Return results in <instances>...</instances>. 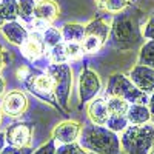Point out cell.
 I'll return each mask as SVG.
<instances>
[{
  "mask_svg": "<svg viewBox=\"0 0 154 154\" xmlns=\"http://www.w3.org/2000/svg\"><path fill=\"white\" fill-rule=\"evenodd\" d=\"M143 40L142 28L139 26L137 16L133 12H119L111 25L109 43L119 51H128L139 46Z\"/></svg>",
  "mask_w": 154,
  "mask_h": 154,
  "instance_id": "1",
  "label": "cell"
},
{
  "mask_svg": "<svg viewBox=\"0 0 154 154\" xmlns=\"http://www.w3.org/2000/svg\"><path fill=\"white\" fill-rule=\"evenodd\" d=\"M79 143L94 154H120V139L117 133L108 130L106 126L94 123L83 125Z\"/></svg>",
  "mask_w": 154,
  "mask_h": 154,
  "instance_id": "2",
  "label": "cell"
},
{
  "mask_svg": "<svg viewBox=\"0 0 154 154\" xmlns=\"http://www.w3.org/2000/svg\"><path fill=\"white\" fill-rule=\"evenodd\" d=\"M120 145L126 154H148L154 148V125H131L123 131Z\"/></svg>",
  "mask_w": 154,
  "mask_h": 154,
  "instance_id": "3",
  "label": "cell"
},
{
  "mask_svg": "<svg viewBox=\"0 0 154 154\" xmlns=\"http://www.w3.org/2000/svg\"><path fill=\"white\" fill-rule=\"evenodd\" d=\"M105 94L108 97H122L125 99L126 102L130 103H142V105H146L149 99H148V94L142 93L140 89L131 82L130 77H126L125 74L122 72H116L112 74L109 79H108V83H106V89H105Z\"/></svg>",
  "mask_w": 154,
  "mask_h": 154,
  "instance_id": "4",
  "label": "cell"
},
{
  "mask_svg": "<svg viewBox=\"0 0 154 154\" xmlns=\"http://www.w3.org/2000/svg\"><path fill=\"white\" fill-rule=\"evenodd\" d=\"M46 72L53 77L54 94L63 111H69L68 102L72 88V69L68 63H51L46 68Z\"/></svg>",
  "mask_w": 154,
  "mask_h": 154,
  "instance_id": "5",
  "label": "cell"
},
{
  "mask_svg": "<svg viewBox=\"0 0 154 154\" xmlns=\"http://www.w3.org/2000/svg\"><path fill=\"white\" fill-rule=\"evenodd\" d=\"M22 83L35 97L45 100L46 103H49L51 106H54L56 109H62V106L59 105V102L56 99V94H54L53 77H51L48 72H42L38 69H31V74Z\"/></svg>",
  "mask_w": 154,
  "mask_h": 154,
  "instance_id": "6",
  "label": "cell"
},
{
  "mask_svg": "<svg viewBox=\"0 0 154 154\" xmlns=\"http://www.w3.org/2000/svg\"><path fill=\"white\" fill-rule=\"evenodd\" d=\"M102 89V82L99 74L91 69L89 66H83L80 75H79V97H80V103H88L96 96L100 93Z\"/></svg>",
  "mask_w": 154,
  "mask_h": 154,
  "instance_id": "7",
  "label": "cell"
},
{
  "mask_svg": "<svg viewBox=\"0 0 154 154\" xmlns=\"http://www.w3.org/2000/svg\"><path fill=\"white\" fill-rule=\"evenodd\" d=\"M6 143L12 146H28L31 143L32 137V125L26 122H20L9 125L8 130L5 131Z\"/></svg>",
  "mask_w": 154,
  "mask_h": 154,
  "instance_id": "8",
  "label": "cell"
},
{
  "mask_svg": "<svg viewBox=\"0 0 154 154\" xmlns=\"http://www.w3.org/2000/svg\"><path fill=\"white\" fill-rule=\"evenodd\" d=\"M28 108V99L25 96L23 91L14 89V91H9L3 100H2V111L11 117H17L22 116Z\"/></svg>",
  "mask_w": 154,
  "mask_h": 154,
  "instance_id": "9",
  "label": "cell"
},
{
  "mask_svg": "<svg viewBox=\"0 0 154 154\" xmlns=\"http://www.w3.org/2000/svg\"><path fill=\"white\" fill-rule=\"evenodd\" d=\"M130 79L142 93L145 94L154 93V68L136 65L130 72Z\"/></svg>",
  "mask_w": 154,
  "mask_h": 154,
  "instance_id": "10",
  "label": "cell"
},
{
  "mask_svg": "<svg viewBox=\"0 0 154 154\" xmlns=\"http://www.w3.org/2000/svg\"><path fill=\"white\" fill-rule=\"evenodd\" d=\"M82 123L75 122V120H65L60 122L53 131V139L59 143H72L80 137L82 133Z\"/></svg>",
  "mask_w": 154,
  "mask_h": 154,
  "instance_id": "11",
  "label": "cell"
},
{
  "mask_svg": "<svg viewBox=\"0 0 154 154\" xmlns=\"http://www.w3.org/2000/svg\"><path fill=\"white\" fill-rule=\"evenodd\" d=\"M20 48H22L23 57H26L28 60L34 62V60L40 59L43 56L46 45L43 42V35H40L38 32H31Z\"/></svg>",
  "mask_w": 154,
  "mask_h": 154,
  "instance_id": "12",
  "label": "cell"
},
{
  "mask_svg": "<svg viewBox=\"0 0 154 154\" xmlns=\"http://www.w3.org/2000/svg\"><path fill=\"white\" fill-rule=\"evenodd\" d=\"M88 117L91 120V123L94 125H100V126H105L109 117V111H108V103L103 97H96L89 102L88 105Z\"/></svg>",
  "mask_w": 154,
  "mask_h": 154,
  "instance_id": "13",
  "label": "cell"
},
{
  "mask_svg": "<svg viewBox=\"0 0 154 154\" xmlns=\"http://www.w3.org/2000/svg\"><path fill=\"white\" fill-rule=\"evenodd\" d=\"M0 29H2V32L6 37L8 42L14 43V45H19V46H22L25 43V40L28 38V35H29L28 29L25 28L22 23H19L16 20L14 22H6Z\"/></svg>",
  "mask_w": 154,
  "mask_h": 154,
  "instance_id": "14",
  "label": "cell"
},
{
  "mask_svg": "<svg viewBox=\"0 0 154 154\" xmlns=\"http://www.w3.org/2000/svg\"><path fill=\"white\" fill-rule=\"evenodd\" d=\"M59 17V6L54 0H38L34 11V19L45 23H53Z\"/></svg>",
  "mask_w": 154,
  "mask_h": 154,
  "instance_id": "15",
  "label": "cell"
},
{
  "mask_svg": "<svg viewBox=\"0 0 154 154\" xmlns=\"http://www.w3.org/2000/svg\"><path fill=\"white\" fill-rule=\"evenodd\" d=\"M126 117H128V122L131 125H145V123H149V120L152 119L149 108L146 105H142V103L130 105V109L126 112Z\"/></svg>",
  "mask_w": 154,
  "mask_h": 154,
  "instance_id": "16",
  "label": "cell"
},
{
  "mask_svg": "<svg viewBox=\"0 0 154 154\" xmlns=\"http://www.w3.org/2000/svg\"><path fill=\"white\" fill-rule=\"evenodd\" d=\"M109 32H111V26L102 19V17H97L94 20H91L86 26H85V34H91V35H97L99 38H102L103 42L108 40L109 37Z\"/></svg>",
  "mask_w": 154,
  "mask_h": 154,
  "instance_id": "17",
  "label": "cell"
},
{
  "mask_svg": "<svg viewBox=\"0 0 154 154\" xmlns=\"http://www.w3.org/2000/svg\"><path fill=\"white\" fill-rule=\"evenodd\" d=\"M62 35L65 42L82 43V40L85 38V26L80 23H66L62 28Z\"/></svg>",
  "mask_w": 154,
  "mask_h": 154,
  "instance_id": "18",
  "label": "cell"
},
{
  "mask_svg": "<svg viewBox=\"0 0 154 154\" xmlns=\"http://www.w3.org/2000/svg\"><path fill=\"white\" fill-rule=\"evenodd\" d=\"M137 65L154 68V40H148L140 46L139 57H137Z\"/></svg>",
  "mask_w": 154,
  "mask_h": 154,
  "instance_id": "19",
  "label": "cell"
},
{
  "mask_svg": "<svg viewBox=\"0 0 154 154\" xmlns=\"http://www.w3.org/2000/svg\"><path fill=\"white\" fill-rule=\"evenodd\" d=\"M130 3L131 0H100L97 2V8L105 12H111V14H119L130 6Z\"/></svg>",
  "mask_w": 154,
  "mask_h": 154,
  "instance_id": "20",
  "label": "cell"
},
{
  "mask_svg": "<svg viewBox=\"0 0 154 154\" xmlns=\"http://www.w3.org/2000/svg\"><path fill=\"white\" fill-rule=\"evenodd\" d=\"M108 103V111L109 114H116V116H126L128 109H130V102H126L122 97H109L106 100Z\"/></svg>",
  "mask_w": 154,
  "mask_h": 154,
  "instance_id": "21",
  "label": "cell"
},
{
  "mask_svg": "<svg viewBox=\"0 0 154 154\" xmlns=\"http://www.w3.org/2000/svg\"><path fill=\"white\" fill-rule=\"evenodd\" d=\"M43 42L45 45L51 49L57 45H60L63 42V35H62V31L53 28V26H48L45 31H43Z\"/></svg>",
  "mask_w": 154,
  "mask_h": 154,
  "instance_id": "22",
  "label": "cell"
},
{
  "mask_svg": "<svg viewBox=\"0 0 154 154\" xmlns=\"http://www.w3.org/2000/svg\"><path fill=\"white\" fill-rule=\"evenodd\" d=\"M128 117L126 116H116V114H109L108 117V122H106V128L114 133H120V131H125L128 128Z\"/></svg>",
  "mask_w": 154,
  "mask_h": 154,
  "instance_id": "23",
  "label": "cell"
},
{
  "mask_svg": "<svg viewBox=\"0 0 154 154\" xmlns=\"http://www.w3.org/2000/svg\"><path fill=\"white\" fill-rule=\"evenodd\" d=\"M19 2V17H22L25 22H31L34 17V11L37 2L34 0H17Z\"/></svg>",
  "mask_w": 154,
  "mask_h": 154,
  "instance_id": "24",
  "label": "cell"
},
{
  "mask_svg": "<svg viewBox=\"0 0 154 154\" xmlns=\"http://www.w3.org/2000/svg\"><path fill=\"white\" fill-rule=\"evenodd\" d=\"M2 9L6 22H14L19 17V2L17 0H2Z\"/></svg>",
  "mask_w": 154,
  "mask_h": 154,
  "instance_id": "25",
  "label": "cell"
},
{
  "mask_svg": "<svg viewBox=\"0 0 154 154\" xmlns=\"http://www.w3.org/2000/svg\"><path fill=\"white\" fill-rule=\"evenodd\" d=\"M49 60L51 63H66L68 54H66V48H65V42H62L60 45L51 48V53H49Z\"/></svg>",
  "mask_w": 154,
  "mask_h": 154,
  "instance_id": "26",
  "label": "cell"
},
{
  "mask_svg": "<svg viewBox=\"0 0 154 154\" xmlns=\"http://www.w3.org/2000/svg\"><path fill=\"white\" fill-rule=\"evenodd\" d=\"M57 154H88L85 148H82L80 143H63L57 148Z\"/></svg>",
  "mask_w": 154,
  "mask_h": 154,
  "instance_id": "27",
  "label": "cell"
},
{
  "mask_svg": "<svg viewBox=\"0 0 154 154\" xmlns=\"http://www.w3.org/2000/svg\"><path fill=\"white\" fill-rule=\"evenodd\" d=\"M65 48H66V54L68 59H79L83 53V48L82 43H77V42H65Z\"/></svg>",
  "mask_w": 154,
  "mask_h": 154,
  "instance_id": "28",
  "label": "cell"
},
{
  "mask_svg": "<svg viewBox=\"0 0 154 154\" xmlns=\"http://www.w3.org/2000/svg\"><path fill=\"white\" fill-rule=\"evenodd\" d=\"M32 154H57L56 140H54V139H49L46 143H43L42 146H38Z\"/></svg>",
  "mask_w": 154,
  "mask_h": 154,
  "instance_id": "29",
  "label": "cell"
},
{
  "mask_svg": "<svg viewBox=\"0 0 154 154\" xmlns=\"http://www.w3.org/2000/svg\"><path fill=\"white\" fill-rule=\"evenodd\" d=\"M34 149L29 148V146H12V145H8L3 148V151L0 154H32Z\"/></svg>",
  "mask_w": 154,
  "mask_h": 154,
  "instance_id": "30",
  "label": "cell"
},
{
  "mask_svg": "<svg viewBox=\"0 0 154 154\" xmlns=\"http://www.w3.org/2000/svg\"><path fill=\"white\" fill-rule=\"evenodd\" d=\"M142 35H143V38L154 40V14L149 16V19L146 20V23L142 26Z\"/></svg>",
  "mask_w": 154,
  "mask_h": 154,
  "instance_id": "31",
  "label": "cell"
},
{
  "mask_svg": "<svg viewBox=\"0 0 154 154\" xmlns=\"http://www.w3.org/2000/svg\"><path fill=\"white\" fill-rule=\"evenodd\" d=\"M12 60V57H11V54L8 53V51L0 45V72H2V69L8 65V63Z\"/></svg>",
  "mask_w": 154,
  "mask_h": 154,
  "instance_id": "32",
  "label": "cell"
},
{
  "mask_svg": "<svg viewBox=\"0 0 154 154\" xmlns=\"http://www.w3.org/2000/svg\"><path fill=\"white\" fill-rule=\"evenodd\" d=\"M148 108H149V111H151V117L154 119V93L151 94V97H149V102H148Z\"/></svg>",
  "mask_w": 154,
  "mask_h": 154,
  "instance_id": "33",
  "label": "cell"
},
{
  "mask_svg": "<svg viewBox=\"0 0 154 154\" xmlns=\"http://www.w3.org/2000/svg\"><path fill=\"white\" fill-rule=\"evenodd\" d=\"M5 143H6V136H5V133H0V152L3 151Z\"/></svg>",
  "mask_w": 154,
  "mask_h": 154,
  "instance_id": "34",
  "label": "cell"
},
{
  "mask_svg": "<svg viewBox=\"0 0 154 154\" xmlns=\"http://www.w3.org/2000/svg\"><path fill=\"white\" fill-rule=\"evenodd\" d=\"M6 23V19H5V14H3V9H2V3H0V28Z\"/></svg>",
  "mask_w": 154,
  "mask_h": 154,
  "instance_id": "35",
  "label": "cell"
},
{
  "mask_svg": "<svg viewBox=\"0 0 154 154\" xmlns=\"http://www.w3.org/2000/svg\"><path fill=\"white\" fill-rule=\"evenodd\" d=\"M5 86H6V82H5V79L2 75H0V96L3 94V91H5Z\"/></svg>",
  "mask_w": 154,
  "mask_h": 154,
  "instance_id": "36",
  "label": "cell"
},
{
  "mask_svg": "<svg viewBox=\"0 0 154 154\" xmlns=\"http://www.w3.org/2000/svg\"><path fill=\"white\" fill-rule=\"evenodd\" d=\"M148 154H154V148H152V149H151V151H149Z\"/></svg>",
  "mask_w": 154,
  "mask_h": 154,
  "instance_id": "37",
  "label": "cell"
},
{
  "mask_svg": "<svg viewBox=\"0 0 154 154\" xmlns=\"http://www.w3.org/2000/svg\"><path fill=\"white\" fill-rule=\"evenodd\" d=\"M97 2H100V0H96V3H97Z\"/></svg>",
  "mask_w": 154,
  "mask_h": 154,
  "instance_id": "38",
  "label": "cell"
}]
</instances>
